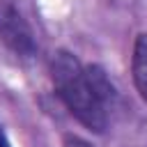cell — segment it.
I'll list each match as a JSON object with an SVG mask.
<instances>
[{"mask_svg": "<svg viewBox=\"0 0 147 147\" xmlns=\"http://www.w3.org/2000/svg\"><path fill=\"white\" fill-rule=\"evenodd\" d=\"M51 78L64 108L87 131L103 133L108 129L117 92L101 67H85L74 53L57 51L51 60Z\"/></svg>", "mask_w": 147, "mask_h": 147, "instance_id": "1", "label": "cell"}, {"mask_svg": "<svg viewBox=\"0 0 147 147\" xmlns=\"http://www.w3.org/2000/svg\"><path fill=\"white\" fill-rule=\"evenodd\" d=\"M0 41L18 57H32L37 53L32 28L11 0H0Z\"/></svg>", "mask_w": 147, "mask_h": 147, "instance_id": "2", "label": "cell"}, {"mask_svg": "<svg viewBox=\"0 0 147 147\" xmlns=\"http://www.w3.org/2000/svg\"><path fill=\"white\" fill-rule=\"evenodd\" d=\"M131 74L136 90L147 101V32L138 34L133 41V55H131Z\"/></svg>", "mask_w": 147, "mask_h": 147, "instance_id": "3", "label": "cell"}, {"mask_svg": "<svg viewBox=\"0 0 147 147\" xmlns=\"http://www.w3.org/2000/svg\"><path fill=\"white\" fill-rule=\"evenodd\" d=\"M62 145H64V147H92L87 140H83V138H78V136H74V133H67V136L62 138Z\"/></svg>", "mask_w": 147, "mask_h": 147, "instance_id": "4", "label": "cell"}, {"mask_svg": "<svg viewBox=\"0 0 147 147\" xmlns=\"http://www.w3.org/2000/svg\"><path fill=\"white\" fill-rule=\"evenodd\" d=\"M0 147H11L9 140H7V133L2 131V126H0Z\"/></svg>", "mask_w": 147, "mask_h": 147, "instance_id": "5", "label": "cell"}]
</instances>
